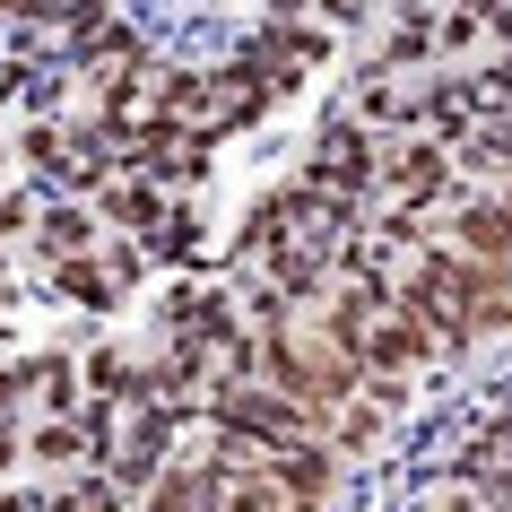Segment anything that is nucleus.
I'll list each match as a JSON object with an SVG mask.
<instances>
[{"label": "nucleus", "mask_w": 512, "mask_h": 512, "mask_svg": "<svg viewBox=\"0 0 512 512\" xmlns=\"http://www.w3.org/2000/svg\"><path fill=\"white\" fill-rule=\"evenodd\" d=\"M35 243H44V261H87V252H96V217L87 209H53L44 226H35Z\"/></svg>", "instance_id": "nucleus-4"}, {"label": "nucleus", "mask_w": 512, "mask_h": 512, "mask_svg": "<svg viewBox=\"0 0 512 512\" xmlns=\"http://www.w3.org/2000/svg\"><path fill=\"white\" fill-rule=\"evenodd\" d=\"M304 183L356 209V191L374 183V131H356V122H330L322 148H313V174H304Z\"/></svg>", "instance_id": "nucleus-3"}, {"label": "nucleus", "mask_w": 512, "mask_h": 512, "mask_svg": "<svg viewBox=\"0 0 512 512\" xmlns=\"http://www.w3.org/2000/svg\"><path fill=\"white\" fill-rule=\"evenodd\" d=\"M53 512H122V486H113V478H96V486H70V495H61Z\"/></svg>", "instance_id": "nucleus-5"}, {"label": "nucleus", "mask_w": 512, "mask_h": 512, "mask_svg": "<svg viewBox=\"0 0 512 512\" xmlns=\"http://www.w3.org/2000/svg\"><path fill=\"white\" fill-rule=\"evenodd\" d=\"M330 322H339L348 356L365 365V374H382V382H408V365H426V356H434L426 322H417L408 296H391V287H339Z\"/></svg>", "instance_id": "nucleus-1"}, {"label": "nucleus", "mask_w": 512, "mask_h": 512, "mask_svg": "<svg viewBox=\"0 0 512 512\" xmlns=\"http://www.w3.org/2000/svg\"><path fill=\"white\" fill-rule=\"evenodd\" d=\"M200 512H313V495H296L278 469H209Z\"/></svg>", "instance_id": "nucleus-2"}]
</instances>
